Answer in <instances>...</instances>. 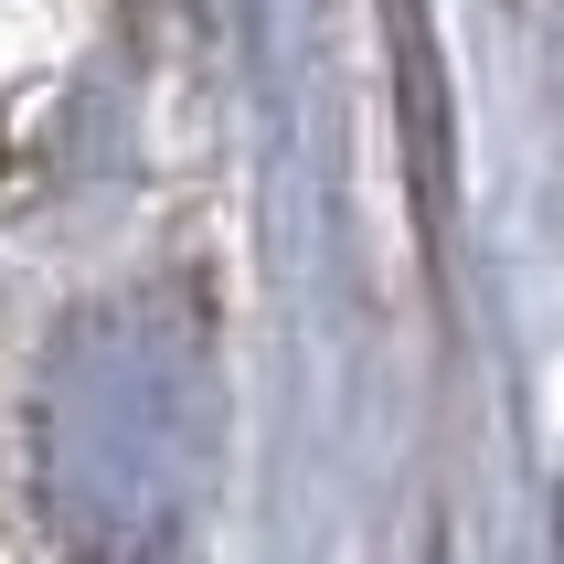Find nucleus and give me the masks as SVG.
Wrapping results in <instances>:
<instances>
[{
	"label": "nucleus",
	"mask_w": 564,
	"mask_h": 564,
	"mask_svg": "<svg viewBox=\"0 0 564 564\" xmlns=\"http://www.w3.org/2000/svg\"><path fill=\"white\" fill-rule=\"evenodd\" d=\"M214 469V362L171 299H96L32 383V501L75 564H182Z\"/></svg>",
	"instance_id": "nucleus-1"
},
{
	"label": "nucleus",
	"mask_w": 564,
	"mask_h": 564,
	"mask_svg": "<svg viewBox=\"0 0 564 564\" xmlns=\"http://www.w3.org/2000/svg\"><path fill=\"white\" fill-rule=\"evenodd\" d=\"M437 564H447V554H437Z\"/></svg>",
	"instance_id": "nucleus-2"
}]
</instances>
